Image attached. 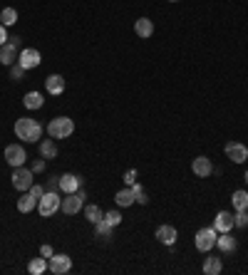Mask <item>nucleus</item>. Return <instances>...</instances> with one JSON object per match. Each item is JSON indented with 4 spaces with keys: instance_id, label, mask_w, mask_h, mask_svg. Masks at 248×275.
<instances>
[{
    "instance_id": "obj_12",
    "label": "nucleus",
    "mask_w": 248,
    "mask_h": 275,
    "mask_svg": "<svg viewBox=\"0 0 248 275\" xmlns=\"http://www.w3.org/2000/svg\"><path fill=\"white\" fill-rule=\"evenodd\" d=\"M80 189H82V176H77V174H62V176H60V191L75 194V191H80Z\"/></svg>"
},
{
    "instance_id": "obj_3",
    "label": "nucleus",
    "mask_w": 248,
    "mask_h": 275,
    "mask_svg": "<svg viewBox=\"0 0 248 275\" xmlns=\"http://www.w3.org/2000/svg\"><path fill=\"white\" fill-rule=\"evenodd\" d=\"M62 209V198L57 191H45V196L37 201V211H40V216L42 218H48L52 213H57V211Z\"/></svg>"
},
{
    "instance_id": "obj_38",
    "label": "nucleus",
    "mask_w": 248,
    "mask_h": 275,
    "mask_svg": "<svg viewBox=\"0 0 248 275\" xmlns=\"http://www.w3.org/2000/svg\"><path fill=\"white\" fill-rule=\"evenodd\" d=\"M8 42V33H5V25H0V45Z\"/></svg>"
},
{
    "instance_id": "obj_24",
    "label": "nucleus",
    "mask_w": 248,
    "mask_h": 275,
    "mask_svg": "<svg viewBox=\"0 0 248 275\" xmlns=\"http://www.w3.org/2000/svg\"><path fill=\"white\" fill-rule=\"evenodd\" d=\"M45 270H48V258H42V256L40 258H33L28 263V273L30 275H42Z\"/></svg>"
},
{
    "instance_id": "obj_37",
    "label": "nucleus",
    "mask_w": 248,
    "mask_h": 275,
    "mask_svg": "<svg viewBox=\"0 0 248 275\" xmlns=\"http://www.w3.org/2000/svg\"><path fill=\"white\" fill-rule=\"evenodd\" d=\"M134 178H137V171H134V169H129V171H127V176H124V181H127V184L132 186V184H134Z\"/></svg>"
},
{
    "instance_id": "obj_27",
    "label": "nucleus",
    "mask_w": 248,
    "mask_h": 275,
    "mask_svg": "<svg viewBox=\"0 0 248 275\" xmlns=\"http://www.w3.org/2000/svg\"><path fill=\"white\" fill-rule=\"evenodd\" d=\"M15 22H17V10L15 8H3V13H0V25L10 28V25H15Z\"/></svg>"
},
{
    "instance_id": "obj_36",
    "label": "nucleus",
    "mask_w": 248,
    "mask_h": 275,
    "mask_svg": "<svg viewBox=\"0 0 248 275\" xmlns=\"http://www.w3.org/2000/svg\"><path fill=\"white\" fill-rule=\"evenodd\" d=\"M30 169H33L35 174H37V171H45V159H37V162H35Z\"/></svg>"
},
{
    "instance_id": "obj_16",
    "label": "nucleus",
    "mask_w": 248,
    "mask_h": 275,
    "mask_svg": "<svg viewBox=\"0 0 248 275\" xmlns=\"http://www.w3.org/2000/svg\"><path fill=\"white\" fill-rule=\"evenodd\" d=\"M156 241L164 245H174L176 243V228L174 226H159L156 228Z\"/></svg>"
},
{
    "instance_id": "obj_26",
    "label": "nucleus",
    "mask_w": 248,
    "mask_h": 275,
    "mask_svg": "<svg viewBox=\"0 0 248 275\" xmlns=\"http://www.w3.org/2000/svg\"><path fill=\"white\" fill-rule=\"evenodd\" d=\"M112 231H115V226H109L104 218L95 223V233H97V238H102V241H109L112 238Z\"/></svg>"
},
{
    "instance_id": "obj_11",
    "label": "nucleus",
    "mask_w": 248,
    "mask_h": 275,
    "mask_svg": "<svg viewBox=\"0 0 248 275\" xmlns=\"http://www.w3.org/2000/svg\"><path fill=\"white\" fill-rule=\"evenodd\" d=\"M226 156L233 164H243V162H248V149L241 142H229L226 144Z\"/></svg>"
},
{
    "instance_id": "obj_21",
    "label": "nucleus",
    "mask_w": 248,
    "mask_h": 275,
    "mask_svg": "<svg viewBox=\"0 0 248 275\" xmlns=\"http://www.w3.org/2000/svg\"><path fill=\"white\" fill-rule=\"evenodd\" d=\"M22 104H25V109H40V107L45 104V97H42L40 92H28V95L22 97Z\"/></svg>"
},
{
    "instance_id": "obj_14",
    "label": "nucleus",
    "mask_w": 248,
    "mask_h": 275,
    "mask_svg": "<svg viewBox=\"0 0 248 275\" xmlns=\"http://www.w3.org/2000/svg\"><path fill=\"white\" fill-rule=\"evenodd\" d=\"M214 228L218 231V233H229L233 228V213H229V211H218L214 218Z\"/></svg>"
},
{
    "instance_id": "obj_4",
    "label": "nucleus",
    "mask_w": 248,
    "mask_h": 275,
    "mask_svg": "<svg viewBox=\"0 0 248 275\" xmlns=\"http://www.w3.org/2000/svg\"><path fill=\"white\" fill-rule=\"evenodd\" d=\"M17 55H20V37L13 35V37H8L5 45H0V65H5V67L15 65Z\"/></svg>"
},
{
    "instance_id": "obj_39",
    "label": "nucleus",
    "mask_w": 248,
    "mask_h": 275,
    "mask_svg": "<svg viewBox=\"0 0 248 275\" xmlns=\"http://www.w3.org/2000/svg\"><path fill=\"white\" fill-rule=\"evenodd\" d=\"M246 184H248V174H246Z\"/></svg>"
},
{
    "instance_id": "obj_10",
    "label": "nucleus",
    "mask_w": 248,
    "mask_h": 275,
    "mask_svg": "<svg viewBox=\"0 0 248 275\" xmlns=\"http://www.w3.org/2000/svg\"><path fill=\"white\" fill-rule=\"evenodd\" d=\"M40 52L35 48H25V50H20V55H17V65L22 67V70H35V67L40 65Z\"/></svg>"
},
{
    "instance_id": "obj_19",
    "label": "nucleus",
    "mask_w": 248,
    "mask_h": 275,
    "mask_svg": "<svg viewBox=\"0 0 248 275\" xmlns=\"http://www.w3.org/2000/svg\"><path fill=\"white\" fill-rule=\"evenodd\" d=\"M134 33L147 40V37H151V33H154V22H151L149 17H139V20L134 22Z\"/></svg>"
},
{
    "instance_id": "obj_32",
    "label": "nucleus",
    "mask_w": 248,
    "mask_h": 275,
    "mask_svg": "<svg viewBox=\"0 0 248 275\" xmlns=\"http://www.w3.org/2000/svg\"><path fill=\"white\" fill-rule=\"evenodd\" d=\"M25 72H28V70H22V67H20V65H17V62H15V65H10V77H13V80H22V75H25Z\"/></svg>"
},
{
    "instance_id": "obj_23",
    "label": "nucleus",
    "mask_w": 248,
    "mask_h": 275,
    "mask_svg": "<svg viewBox=\"0 0 248 275\" xmlns=\"http://www.w3.org/2000/svg\"><path fill=\"white\" fill-rule=\"evenodd\" d=\"M231 203H233V209L236 211H248V191H243V189L233 191Z\"/></svg>"
},
{
    "instance_id": "obj_13",
    "label": "nucleus",
    "mask_w": 248,
    "mask_h": 275,
    "mask_svg": "<svg viewBox=\"0 0 248 275\" xmlns=\"http://www.w3.org/2000/svg\"><path fill=\"white\" fill-rule=\"evenodd\" d=\"M191 169H194V174L201 176V178H206V176H211V174H214V164H211L209 156H196L194 164H191Z\"/></svg>"
},
{
    "instance_id": "obj_18",
    "label": "nucleus",
    "mask_w": 248,
    "mask_h": 275,
    "mask_svg": "<svg viewBox=\"0 0 248 275\" xmlns=\"http://www.w3.org/2000/svg\"><path fill=\"white\" fill-rule=\"evenodd\" d=\"M216 245L223 250V253H233L236 248H238V241L233 238L231 233H218V238H216Z\"/></svg>"
},
{
    "instance_id": "obj_33",
    "label": "nucleus",
    "mask_w": 248,
    "mask_h": 275,
    "mask_svg": "<svg viewBox=\"0 0 248 275\" xmlns=\"http://www.w3.org/2000/svg\"><path fill=\"white\" fill-rule=\"evenodd\" d=\"M30 196H35V198L40 201V198L45 196V189H42V186H37V184H33V186H30Z\"/></svg>"
},
{
    "instance_id": "obj_7",
    "label": "nucleus",
    "mask_w": 248,
    "mask_h": 275,
    "mask_svg": "<svg viewBox=\"0 0 248 275\" xmlns=\"http://www.w3.org/2000/svg\"><path fill=\"white\" fill-rule=\"evenodd\" d=\"M48 270L55 275H65L72 270V258L70 256H65V253H60V256H52V258H48Z\"/></svg>"
},
{
    "instance_id": "obj_15",
    "label": "nucleus",
    "mask_w": 248,
    "mask_h": 275,
    "mask_svg": "<svg viewBox=\"0 0 248 275\" xmlns=\"http://www.w3.org/2000/svg\"><path fill=\"white\" fill-rule=\"evenodd\" d=\"M201 270H204V275H218L221 270H223V263H221L218 256H206V258H204V265H201Z\"/></svg>"
},
{
    "instance_id": "obj_9",
    "label": "nucleus",
    "mask_w": 248,
    "mask_h": 275,
    "mask_svg": "<svg viewBox=\"0 0 248 275\" xmlns=\"http://www.w3.org/2000/svg\"><path fill=\"white\" fill-rule=\"evenodd\" d=\"M82 203H84V191H75V194H67V198H62V211L67 216H75L82 211Z\"/></svg>"
},
{
    "instance_id": "obj_31",
    "label": "nucleus",
    "mask_w": 248,
    "mask_h": 275,
    "mask_svg": "<svg viewBox=\"0 0 248 275\" xmlns=\"http://www.w3.org/2000/svg\"><path fill=\"white\" fill-rule=\"evenodd\" d=\"M104 221H107L109 226H119V223H122V213H119V211H107V213H104Z\"/></svg>"
},
{
    "instance_id": "obj_1",
    "label": "nucleus",
    "mask_w": 248,
    "mask_h": 275,
    "mask_svg": "<svg viewBox=\"0 0 248 275\" xmlns=\"http://www.w3.org/2000/svg\"><path fill=\"white\" fill-rule=\"evenodd\" d=\"M15 134L17 139H25V142H40L42 139V124L30 119V117H22L15 122Z\"/></svg>"
},
{
    "instance_id": "obj_35",
    "label": "nucleus",
    "mask_w": 248,
    "mask_h": 275,
    "mask_svg": "<svg viewBox=\"0 0 248 275\" xmlns=\"http://www.w3.org/2000/svg\"><path fill=\"white\" fill-rule=\"evenodd\" d=\"M40 256H42V258H52V256H55L52 245H48V243H45V245H40Z\"/></svg>"
},
{
    "instance_id": "obj_8",
    "label": "nucleus",
    "mask_w": 248,
    "mask_h": 275,
    "mask_svg": "<svg viewBox=\"0 0 248 275\" xmlns=\"http://www.w3.org/2000/svg\"><path fill=\"white\" fill-rule=\"evenodd\" d=\"M5 162L10 164L13 169H15V166H25L28 154H25V149H22L20 144H8L5 146Z\"/></svg>"
},
{
    "instance_id": "obj_25",
    "label": "nucleus",
    "mask_w": 248,
    "mask_h": 275,
    "mask_svg": "<svg viewBox=\"0 0 248 275\" xmlns=\"http://www.w3.org/2000/svg\"><path fill=\"white\" fill-rule=\"evenodd\" d=\"M35 206H37V198L30 196V191L22 196V198H17V211H20V213H30Z\"/></svg>"
},
{
    "instance_id": "obj_40",
    "label": "nucleus",
    "mask_w": 248,
    "mask_h": 275,
    "mask_svg": "<svg viewBox=\"0 0 248 275\" xmlns=\"http://www.w3.org/2000/svg\"><path fill=\"white\" fill-rule=\"evenodd\" d=\"M169 3H176V0H169Z\"/></svg>"
},
{
    "instance_id": "obj_28",
    "label": "nucleus",
    "mask_w": 248,
    "mask_h": 275,
    "mask_svg": "<svg viewBox=\"0 0 248 275\" xmlns=\"http://www.w3.org/2000/svg\"><path fill=\"white\" fill-rule=\"evenodd\" d=\"M84 218H87L89 223H97V221H102V218H104V213H102V209H99V206L89 203V206L84 209Z\"/></svg>"
},
{
    "instance_id": "obj_34",
    "label": "nucleus",
    "mask_w": 248,
    "mask_h": 275,
    "mask_svg": "<svg viewBox=\"0 0 248 275\" xmlns=\"http://www.w3.org/2000/svg\"><path fill=\"white\" fill-rule=\"evenodd\" d=\"M60 189V176H50L48 178V191H57Z\"/></svg>"
},
{
    "instance_id": "obj_20",
    "label": "nucleus",
    "mask_w": 248,
    "mask_h": 275,
    "mask_svg": "<svg viewBox=\"0 0 248 275\" xmlns=\"http://www.w3.org/2000/svg\"><path fill=\"white\" fill-rule=\"evenodd\" d=\"M40 156H42L45 162H50V159H55V156H57V146H55V142H52V136L40 142Z\"/></svg>"
},
{
    "instance_id": "obj_2",
    "label": "nucleus",
    "mask_w": 248,
    "mask_h": 275,
    "mask_svg": "<svg viewBox=\"0 0 248 275\" xmlns=\"http://www.w3.org/2000/svg\"><path fill=\"white\" fill-rule=\"evenodd\" d=\"M72 131H75V122L70 117H55L48 124V136L52 139H67Z\"/></svg>"
},
{
    "instance_id": "obj_17",
    "label": "nucleus",
    "mask_w": 248,
    "mask_h": 275,
    "mask_svg": "<svg viewBox=\"0 0 248 275\" xmlns=\"http://www.w3.org/2000/svg\"><path fill=\"white\" fill-rule=\"evenodd\" d=\"M45 87H48L50 95H62L65 92V77L62 75H50L45 80Z\"/></svg>"
},
{
    "instance_id": "obj_6",
    "label": "nucleus",
    "mask_w": 248,
    "mask_h": 275,
    "mask_svg": "<svg viewBox=\"0 0 248 275\" xmlns=\"http://www.w3.org/2000/svg\"><path fill=\"white\" fill-rule=\"evenodd\" d=\"M33 176H35V171L33 169H28V166H15L13 169V186H15L17 191H30V186H33L35 181H33Z\"/></svg>"
},
{
    "instance_id": "obj_22",
    "label": "nucleus",
    "mask_w": 248,
    "mask_h": 275,
    "mask_svg": "<svg viewBox=\"0 0 248 275\" xmlns=\"http://www.w3.org/2000/svg\"><path fill=\"white\" fill-rule=\"evenodd\" d=\"M115 201H117V206H132V203H137L134 201V191H132V186L129 189H122V191H117L115 194Z\"/></svg>"
},
{
    "instance_id": "obj_30",
    "label": "nucleus",
    "mask_w": 248,
    "mask_h": 275,
    "mask_svg": "<svg viewBox=\"0 0 248 275\" xmlns=\"http://www.w3.org/2000/svg\"><path fill=\"white\" fill-rule=\"evenodd\" d=\"M233 226H238V228L248 226V211H236V216H233Z\"/></svg>"
},
{
    "instance_id": "obj_5",
    "label": "nucleus",
    "mask_w": 248,
    "mask_h": 275,
    "mask_svg": "<svg viewBox=\"0 0 248 275\" xmlns=\"http://www.w3.org/2000/svg\"><path fill=\"white\" fill-rule=\"evenodd\" d=\"M216 238H218V231L214 226L201 228V231H196V236H194V245H196V250H201V253H209L216 245Z\"/></svg>"
},
{
    "instance_id": "obj_29",
    "label": "nucleus",
    "mask_w": 248,
    "mask_h": 275,
    "mask_svg": "<svg viewBox=\"0 0 248 275\" xmlns=\"http://www.w3.org/2000/svg\"><path fill=\"white\" fill-rule=\"evenodd\" d=\"M132 191H134V201H137V203H142V206H144V203L149 201L147 194H144V189H142L139 184H132Z\"/></svg>"
}]
</instances>
